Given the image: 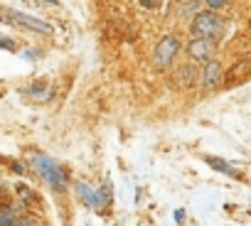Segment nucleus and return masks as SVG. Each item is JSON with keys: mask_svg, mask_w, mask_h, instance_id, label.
Segmentation results:
<instances>
[{"mask_svg": "<svg viewBox=\"0 0 251 226\" xmlns=\"http://www.w3.org/2000/svg\"><path fill=\"white\" fill-rule=\"evenodd\" d=\"M0 20H8V23H15V25L30 27V30L40 32V35H50V32H54L50 23H45V20H40V18H32V15H27V13H18V10H8L5 15H0Z\"/></svg>", "mask_w": 251, "mask_h": 226, "instance_id": "20e7f679", "label": "nucleus"}, {"mask_svg": "<svg viewBox=\"0 0 251 226\" xmlns=\"http://www.w3.org/2000/svg\"><path fill=\"white\" fill-rule=\"evenodd\" d=\"M222 74H224L222 64L212 59V62H209V64H204V69H202V86H204L207 91L217 89V86L222 84Z\"/></svg>", "mask_w": 251, "mask_h": 226, "instance_id": "423d86ee", "label": "nucleus"}, {"mask_svg": "<svg viewBox=\"0 0 251 226\" xmlns=\"http://www.w3.org/2000/svg\"><path fill=\"white\" fill-rule=\"evenodd\" d=\"M0 226H20L13 206H0Z\"/></svg>", "mask_w": 251, "mask_h": 226, "instance_id": "9d476101", "label": "nucleus"}, {"mask_svg": "<svg viewBox=\"0 0 251 226\" xmlns=\"http://www.w3.org/2000/svg\"><path fill=\"white\" fill-rule=\"evenodd\" d=\"M0 47L3 49H15V42L13 40H0Z\"/></svg>", "mask_w": 251, "mask_h": 226, "instance_id": "ddd939ff", "label": "nucleus"}, {"mask_svg": "<svg viewBox=\"0 0 251 226\" xmlns=\"http://www.w3.org/2000/svg\"><path fill=\"white\" fill-rule=\"evenodd\" d=\"M74 192H76V197H79L86 206H94V209H101V206H103V197H101L94 187H89L86 182H76V184H74Z\"/></svg>", "mask_w": 251, "mask_h": 226, "instance_id": "0eeeda50", "label": "nucleus"}, {"mask_svg": "<svg viewBox=\"0 0 251 226\" xmlns=\"http://www.w3.org/2000/svg\"><path fill=\"white\" fill-rule=\"evenodd\" d=\"M195 67H190V64H185V67H180L177 69V81H180V86L182 89H187V86H192L195 84Z\"/></svg>", "mask_w": 251, "mask_h": 226, "instance_id": "1a4fd4ad", "label": "nucleus"}, {"mask_svg": "<svg viewBox=\"0 0 251 226\" xmlns=\"http://www.w3.org/2000/svg\"><path fill=\"white\" fill-rule=\"evenodd\" d=\"M207 8H209V10H222V8H226V3H222V0H209Z\"/></svg>", "mask_w": 251, "mask_h": 226, "instance_id": "f8f14e48", "label": "nucleus"}, {"mask_svg": "<svg viewBox=\"0 0 251 226\" xmlns=\"http://www.w3.org/2000/svg\"><path fill=\"white\" fill-rule=\"evenodd\" d=\"M204 160H207L209 167H214V170H219V172H224V175H236L234 165H229V162H224V160H219V158H204Z\"/></svg>", "mask_w": 251, "mask_h": 226, "instance_id": "9b49d317", "label": "nucleus"}, {"mask_svg": "<svg viewBox=\"0 0 251 226\" xmlns=\"http://www.w3.org/2000/svg\"><path fill=\"white\" fill-rule=\"evenodd\" d=\"M32 167H35V172L52 189H57V192H64L67 189V175H64V170L52 158H47V155H32Z\"/></svg>", "mask_w": 251, "mask_h": 226, "instance_id": "f257e3e1", "label": "nucleus"}, {"mask_svg": "<svg viewBox=\"0 0 251 226\" xmlns=\"http://www.w3.org/2000/svg\"><path fill=\"white\" fill-rule=\"evenodd\" d=\"M25 96H30V98H35V101L45 103V101H50V98H52V89H50L47 84H32V86H27V89H25Z\"/></svg>", "mask_w": 251, "mask_h": 226, "instance_id": "6e6552de", "label": "nucleus"}, {"mask_svg": "<svg viewBox=\"0 0 251 226\" xmlns=\"http://www.w3.org/2000/svg\"><path fill=\"white\" fill-rule=\"evenodd\" d=\"M222 18L217 13H200L195 20H192V35L195 40H217L222 35Z\"/></svg>", "mask_w": 251, "mask_h": 226, "instance_id": "f03ea898", "label": "nucleus"}, {"mask_svg": "<svg viewBox=\"0 0 251 226\" xmlns=\"http://www.w3.org/2000/svg\"><path fill=\"white\" fill-rule=\"evenodd\" d=\"M214 52H217V40H190V45H187V57L192 62L209 64Z\"/></svg>", "mask_w": 251, "mask_h": 226, "instance_id": "39448f33", "label": "nucleus"}, {"mask_svg": "<svg viewBox=\"0 0 251 226\" xmlns=\"http://www.w3.org/2000/svg\"><path fill=\"white\" fill-rule=\"evenodd\" d=\"M249 32H251V23H249Z\"/></svg>", "mask_w": 251, "mask_h": 226, "instance_id": "2eb2a0df", "label": "nucleus"}, {"mask_svg": "<svg viewBox=\"0 0 251 226\" xmlns=\"http://www.w3.org/2000/svg\"><path fill=\"white\" fill-rule=\"evenodd\" d=\"M20 226H42V224H35V221H23Z\"/></svg>", "mask_w": 251, "mask_h": 226, "instance_id": "4468645a", "label": "nucleus"}, {"mask_svg": "<svg viewBox=\"0 0 251 226\" xmlns=\"http://www.w3.org/2000/svg\"><path fill=\"white\" fill-rule=\"evenodd\" d=\"M177 54H180V40H177L175 35H165V37L158 42L155 52H153V62H155L158 69H165V67L173 64V59H175Z\"/></svg>", "mask_w": 251, "mask_h": 226, "instance_id": "7ed1b4c3", "label": "nucleus"}]
</instances>
